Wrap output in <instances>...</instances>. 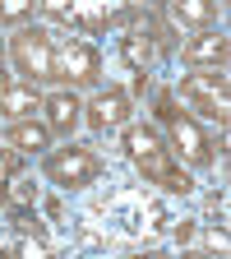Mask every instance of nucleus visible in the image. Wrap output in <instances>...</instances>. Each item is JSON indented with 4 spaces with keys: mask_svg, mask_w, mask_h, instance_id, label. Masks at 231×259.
Instances as JSON below:
<instances>
[{
    "mask_svg": "<svg viewBox=\"0 0 231 259\" xmlns=\"http://www.w3.org/2000/svg\"><path fill=\"white\" fill-rule=\"evenodd\" d=\"M217 5H226V0H217Z\"/></svg>",
    "mask_w": 231,
    "mask_h": 259,
    "instance_id": "22",
    "label": "nucleus"
},
{
    "mask_svg": "<svg viewBox=\"0 0 231 259\" xmlns=\"http://www.w3.org/2000/svg\"><path fill=\"white\" fill-rule=\"evenodd\" d=\"M226 51H231V42H226L222 28H199V32H194V37L180 47V60L190 65V70H204V65L226 70Z\"/></svg>",
    "mask_w": 231,
    "mask_h": 259,
    "instance_id": "8",
    "label": "nucleus"
},
{
    "mask_svg": "<svg viewBox=\"0 0 231 259\" xmlns=\"http://www.w3.org/2000/svg\"><path fill=\"white\" fill-rule=\"evenodd\" d=\"M14 148H0V199H5V190H10V176H14Z\"/></svg>",
    "mask_w": 231,
    "mask_h": 259,
    "instance_id": "16",
    "label": "nucleus"
},
{
    "mask_svg": "<svg viewBox=\"0 0 231 259\" xmlns=\"http://www.w3.org/2000/svg\"><path fill=\"white\" fill-rule=\"evenodd\" d=\"M171 97H176V102H180L185 111H194V116L213 120L217 130H226V111H231L226 70H217V65H204V70H190Z\"/></svg>",
    "mask_w": 231,
    "mask_h": 259,
    "instance_id": "2",
    "label": "nucleus"
},
{
    "mask_svg": "<svg viewBox=\"0 0 231 259\" xmlns=\"http://www.w3.org/2000/svg\"><path fill=\"white\" fill-rule=\"evenodd\" d=\"M102 176V157L88 153V148H56L47 157V181L60 190H83Z\"/></svg>",
    "mask_w": 231,
    "mask_h": 259,
    "instance_id": "6",
    "label": "nucleus"
},
{
    "mask_svg": "<svg viewBox=\"0 0 231 259\" xmlns=\"http://www.w3.org/2000/svg\"><path fill=\"white\" fill-rule=\"evenodd\" d=\"M42 5H47V14H51V19L70 23V5H74V0H42Z\"/></svg>",
    "mask_w": 231,
    "mask_h": 259,
    "instance_id": "18",
    "label": "nucleus"
},
{
    "mask_svg": "<svg viewBox=\"0 0 231 259\" xmlns=\"http://www.w3.org/2000/svg\"><path fill=\"white\" fill-rule=\"evenodd\" d=\"M42 111H47V130H51V135H65V139H70L74 130H79V120H83V102L70 88L42 97Z\"/></svg>",
    "mask_w": 231,
    "mask_h": 259,
    "instance_id": "10",
    "label": "nucleus"
},
{
    "mask_svg": "<svg viewBox=\"0 0 231 259\" xmlns=\"http://www.w3.org/2000/svg\"><path fill=\"white\" fill-rule=\"evenodd\" d=\"M167 10L176 28H208L217 19V0H171Z\"/></svg>",
    "mask_w": 231,
    "mask_h": 259,
    "instance_id": "14",
    "label": "nucleus"
},
{
    "mask_svg": "<svg viewBox=\"0 0 231 259\" xmlns=\"http://www.w3.org/2000/svg\"><path fill=\"white\" fill-rule=\"evenodd\" d=\"M157 120L171 130V148L190 162V167H208V162H213V139L199 130V120H194L190 111L176 107V97H171V93H162V97H157Z\"/></svg>",
    "mask_w": 231,
    "mask_h": 259,
    "instance_id": "3",
    "label": "nucleus"
},
{
    "mask_svg": "<svg viewBox=\"0 0 231 259\" xmlns=\"http://www.w3.org/2000/svg\"><path fill=\"white\" fill-rule=\"evenodd\" d=\"M42 107V97H37V83H14L10 79V88L5 93H0V111H5L10 120H23V116H32V111H37Z\"/></svg>",
    "mask_w": 231,
    "mask_h": 259,
    "instance_id": "12",
    "label": "nucleus"
},
{
    "mask_svg": "<svg viewBox=\"0 0 231 259\" xmlns=\"http://www.w3.org/2000/svg\"><path fill=\"white\" fill-rule=\"evenodd\" d=\"M125 0H74L70 5V23L83 32H107L111 23H120Z\"/></svg>",
    "mask_w": 231,
    "mask_h": 259,
    "instance_id": "9",
    "label": "nucleus"
},
{
    "mask_svg": "<svg viewBox=\"0 0 231 259\" xmlns=\"http://www.w3.org/2000/svg\"><path fill=\"white\" fill-rule=\"evenodd\" d=\"M10 88V51H5V42H0V93Z\"/></svg>",
    "mask_w": 231,
    "mask_h": 259,
    "instance_id": "20",
    "label": "nucleus"
},
{
    "mask_svg": "<svg viewBox=\"0 0 231 259\" xmlns=\"http://www.w3.org/2000/svg\"><path fill=\"white\" fill-rule=\"evenodd\" d=\"M83 111H88L83 120L97 130V135L120 130V125H129V93H120V88H97V93H93V102H88Z\"/></svg>",
    "mask_w": 231,
    "mask_h": 259,
    "instance_id": "7",
    "label": "nucleus"
},
{
    "mask_svg": "<svg viewBox=\"0 0 231 259\" xmlns=\"http://www.w3.org/2000/svg\"><path fill=\"white\" fill-rule=\"evenodd\" d=\"M10 144H14V153H42L51 144V130H47V120L23 116V120L10 125Z\"/></svg>",
    "mask_w": 231,
    "mask_h": 259,
    "instance_id": "13",
    "label": "nucleus"
},
{
    "mask_svg": "<svg viewBox=\"0 0 231 259\" xmlns=\"http://www.w3.org/2000/svg\"><path fill=\"white\" fill-rule=\"evenodd\" d=\"M51 60H56V79L70 88H93L102 74V56L79 37H51Z\"/></svg>",
    "mask_w": 231,
    "mask_h": 259,
    "instance_id": "5",
    "label": "nucleus"
},
{
    "mask_svg": "<svg viewBox=\"0 0 231 259\" xmlns=\"http://www.w3.org/2000/svg\"><path fill=\"white\" fill-rule=\"evenodd\" d=\"M32 5H37V0H0V23L5 28H23L32 19Z\"/></svg>",
    "mask_w": 231,
    "mask_h": 259,
    "instance_id": "15",
    "label": "nucleus"
},
{
    "mask_svg": "<svg viewBox=\"0 0 231 259\" xmlns=\"http://www.w3.org/2000/svg\"><path fill=\"white\" fill-rule=\"evenodd\" d=\"M10 185H14V190H5V194H14L19 204H28V199H32V181H23V176H10Z\"/></svg>",
    "mask_w": 231,
    "mask_h": 259,
    "instance_id": "17",
    "label": "nucleus"
},
{
    "mask_svg": "<svg viewBox=\"0 0 231 259\" xmlns=\"http://www.w3.org/2000/svg\"><path fill=\"white\" fill-rule=\"evenodd\" d=\"M10 60H14V70H19L28 83H47V79H56L51 32L37 28V23H23L14 37H10Z\"/></svg>",
    "mask_w": 231,
    "mask_h": 259,
    "instance_id": "4",
    "label": "nucleus"
},
{
    "mask_svg": "<svg viewBox=\"0 0 231 259\" xmlns=\"http://www.w3.org/2000/svg\"><path fill=\"white\" fill-rule=\"evenodd\" d=\"M19 254H28V259H42V254H47V245H42V241H19Z\"/></svg>",
    "mask_w": 231,
    "mask_h": 259,
    "instance_id": "21",
    "label": "nucleus"
},
{
    "mask_svg": "<svg viewBox=\"0 0 231 259\" xmlns=\"http://www.w3.org/2000/svg\"><path fill=\"white\" fill-rule=\"evenodd\" d=\"M204 245H208V250H217V254H226V232H222V227H217V232H208V236H204Z\"/></svg>",
    "mask_w": 231,
    "mask_h": 259,
    "instance_id": "19",
    "label": "nucleus"
},
{
    "mask_svg": "<svg viewBox=\"0 0 231 259\" xmlns=\"http://www.w3.org/2000/svg\"><path fill=\"white\" fill-rule=\"evenodd\" d=\"M125 153H129V162L139 167V176L148 185H162V190H171V194H190L194 190V181L176 167L171 148L162 144V135H157L153 125H125Z\"/></svg>",
    "mask_w": 231,
    "mask_h": 259,
    "instance_id": "1",
    "label": "nucleus"
},
{
    "mask_svg": "<svg viewBox=\"0 0 231 259\" xmlns=\"http://www.w3.org/2000/svg\"><path fill=\"white\" fill-rule=\"evenodd\" d=\"M153 51H157V37H153V28L148 23H139V28H129L125 37H120V56L134 65V70L144 74L148 65H153Z\"/></svg>",
    "mask_w": 231,
    "mask_h": 259,
    "instance_id": "11",
    "label": "nucleus"
}]
</instances>
